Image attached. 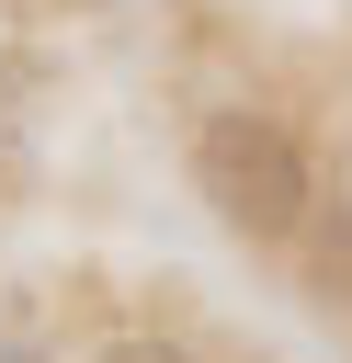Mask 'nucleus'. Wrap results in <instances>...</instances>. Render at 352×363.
Masks as SVG:
<instances>
[{
  "label": "nucleus",
  "mask_w": 352,
  "mask_h": 363,
  "mask_svg": "<svg viewBox=\"0 0 352 363\" xmlns=\"http://www.w3.org/2000/svg\"><path fill=\"white\" fill-rule=\"evenodd\" d=\"M193 182H204L216 227H238L250 250H284V238L318 216V159H307V136H295L284 113H250V102H227V113L193 125Z\"/></svg>",
  "instance_id": "nucleus-1"
},
{
  "label": "nucleus",
  "mask_w": 352,
  "mask_h": 363,
  "mask_svg": "<svg viewBox=\"0 0 352 363\" xmlns=\"http://www.w3.org/2000/svg\"><path fill=\"white\" fill-rule=\"evenodd\" d=\"M91 363H193V352H182V340H159V329H125V340H102Z\"/></svg>",
  "instance_id": "nucleus-2"
}]
</instances>
